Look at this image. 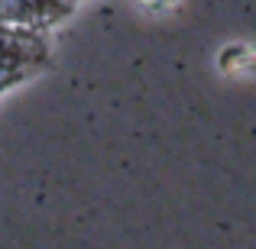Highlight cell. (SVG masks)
<instances>
[{"label": "cell", "mask_w": 256, "mask_h": 249, "mask_svg": "<svg viewBox=\"0 0 256 249\" xmlns=\"http://www.w3.org/2000/svg\"><path fill=\"white\" fill-rule=\"evenodd\" d=\"M23 3H30V0H23Z\"/></svg>", "instance_id": "277c9868"}, {"label": "cell", "mask_w": 256, "mask_h": 249, "mask_svg": "<svg viewBox=\"0 0 256 249\" xmlns=\"http://www.w3.org/2000/svg\"><path fill=\"white\" fill-rule=\"evenodd\" d=\"M72 0H30V16L32 23L46 26V23H56V19L68 16L72 13Z\"/></svg>", "instance_id": "7a4b0ae2"}, {"label": "cell", "mask_w": 256, "mask_h": 249, "mask_svg": "<svg viewBox=\"0 0 256 249\" xmlns=\"http://www.w3.org/2000/svg\"><path fill=\"white\" fill-rule=\"evenodd\" d=\"M16 78H20V75H4V71H0V87H6L10 81H16Z\"/></svg>", "instance_id": "3957f363"}, {"label": "cell", "mask_w": 256, "mask_h": 249, "mask_svg": "<svg viewBox=\"0 0 256 249\" xmlns=\"http://www.w3.org/2000/svg\"><path fill=\"white\" fill-rule=\"evenodd\" d=\"M46 45L36 32L26 26H0V71L4 75H23L36 62H42Z\"/></svg>", "instance_id": "6da1fadb"}, {"label": "cell", "mask_w": 256, "mask_h": 249, "mask_svg": "<svg viewBox=\"0 0 256 249\" xmlns=\"http://www.w3.org/2000/svg\"><path fill=\"white\" fill-rule=\"evenodd\" d=\"M72 3H75V0H72Z\"/></svg>", "instance_id": "5b68a950"}]
</instances>
